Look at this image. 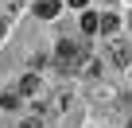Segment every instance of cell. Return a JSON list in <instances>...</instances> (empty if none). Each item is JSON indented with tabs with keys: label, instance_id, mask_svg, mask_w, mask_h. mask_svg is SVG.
I'll use <instances>...</instances> for the list:
<instances>
[{
	"label": "cell",
	"instance_id": "5b68a950",
	"mask_svg": "<svg viewBox=\"0 0 132 128\" xmlns=\"http://www.w3.org/2000/svg\"><path fill=\"white\" fill-rule=\"evenodd\" d=\"M39 86H43V82H39L35 74H27V78H20V89H16V93H20V97H31V93H39Z\"/></svg>",
	"mask_w": 132,
	"mask_h": 128
},
{
	"label": "cell",
	"instance_id": "ba28073f",
	"mask_svg": "<svg viewBox=\"0 0 132 128\" xmlns=\"http://www.w3.org/2000/svg\"><path fill=\"white\" fill-rule=\"evenodd\" d=\"M20 128H43V120H39V116H27V120H23Z\"/></svg>",
	"mask_w": 132,
	"mask_h": 128
},
{
	"label": "cell",
	"instance_id": "30bf717a",
	"mask_svg": "<svg viewBox=\"0 0 132 128\" xmlns=\"http://www.w3.org/2000/svg\"><path fill=\"white\" fill-rule=\"evenodd\" d=\"M128 128H132V120H128Z\"/></svg>",
	"mask_w": 132,
	"mask_h": 128
},
{
	"label": "cell",
	"instance_id": "3957f363",
	"mask_svg": "<svg viewBox=\"0 0 132 128\" xmlns=\"http://www.w3.org/2000/svg\"><path fill=\"white\" fill-rule=\"evenodd\" d=\"M109 58L117 62V66H128V62H132V50L124 43H109Z\"/></svg>",
	"mask_w": 132,
	"mask_h": 128
},
{
	"label": "cell",
	"instance_id": "7a4b0ae2",
	"mask_svg": "<svg viewBox=\"0 0 132 128\" xmlns=\"http://www.w3.org/2000/svg\"><path fill=\"white\" fill-rule=\"evenodd\" d=\"M58 8H62L58 0H35V16H39V20H54Z\"/></svg>",
	"mask_w": 132,
	"mask_h": 128
},
{
	"label": "cell",
	"instance_id": "52a82bcc",
	"mask_svg": "<svg viewBox=\"0 0 132 128\" xmlns=\"http://www.w3.org/2000/svg\"><path fill=\"white\" fill-rule=\"evenodd\" d=\"M0 105H4V109H16V105H20V93H4V97H0Z\"/></svg>",
	"mask_w": 132,
	"mask_h": 128
},
{
	"label": "cell",
	"instance_id": "9c48e42d",
	"mask_svg": "<svg viewBox=\"0 0 132 128\" xmlns=\"http://www.w3.org/2000/svg\"><path fill=\"white\" fill-rule=\"evenodd\" d=\"M89 4V0H70V8H86Z\"/></svg>",
	"mask_w": 132,
	"mask_h": 128
},
{
	"label": "cell",
	"instance_id": "277c9868",
	"mask_svg": "<svg viewBox=\"0 0 132 128\" xmlns=\"http://www.w3.org/2000/svg\"><path fill=\"white\" fill-rule=\"evenodd\" d=\"M120 27V16H113V12H105V16H97V31H105V35H113Z\"/></svg>",
	"mask_w": 132,
	"mask_h": 128
},
{
	"label": "cell",
	"instance_id": "8992f818",
	"mask_svg": "<svg viewBox=\"0 0 132 128\" xmlns=\"http://www.w3.org/2000/svg\"><path fill=\"white\" fill-rule=\"evenodd\" d=\"M82 31H86V35L97 31V12H82Z\"/></svg>",
	"mask_w": 132,
	"mask_h": 128
},
{
	"label": "cell",
	"instance_id": "6da1fadb",
	"mask_svg": "<svg viewBox=\"0 0 132 128\" xmlns=\"http://www.w3.org/2000/svg\"><path fill=\"white\" fill-rule=\"evenodd\" d=\"M86 58H89V50H86L82 43H74V39H62V43L54 47V66H58L62 74L82 70V66H86Z\"/></svg>",
	"mask_w": 132,
	"mask_h": 128
}]
</instances>
